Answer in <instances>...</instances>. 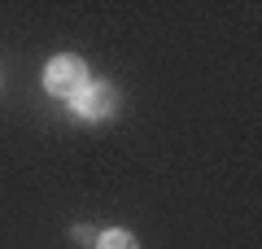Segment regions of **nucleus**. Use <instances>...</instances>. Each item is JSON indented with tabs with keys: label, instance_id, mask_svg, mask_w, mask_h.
<instances>
[{
	"label": "nucleus",
	"instance_id": "obj_3",
	"mask_svg": "<svg viewBox=\"0 0 262 249\" xmlns=\"http://www.w3.org/2000/svg\"><path fill=\"white\" fill-rule=\"evenodd\" d=\"M96 249H136V236H131V232H122V227L96 232Z\"/></svg>",
	"mask_w": 262,
	"mask_h": 249
},
{
	"label": "nucleus",
	"instance_id": "obj_4",
	"mask_svg": "<svg viewBox=\"0 0 262 249\" xmlns=\"http://www.w3.org/2000/svg\"><path fill=\"white\" fill-rule=\"evenodd\" d=\"M75 240H79V245H92L96 232H92V227H75Z\"/></svg>",
	"mask_w": 262,
	"mask_h": 249
},
{
	"label": "nucleus",
	"instance_id": "obj_1",
	"mask_svg": "<svg viewBox=\"0 0 262 249\" xmlns=\"http://www.w3.org/2000/svg\"><path fill=\"white\" fill-rule=\"evenodd\" d=\"M44 88H48L53 96L75 101V96L88 88V70H83V61H79V57H53V61H48V70H44Z\"/></svg>",
	"mask_w": 262,
	"mask_h": 249
},
{
	"label": "nucleus",
	"instance_id": "obj_2",
	"mask_svg": "<svg viewBox=\"0 0 262 249\" xmlns=\"http://www.w3.org/2000/svg\"><path fill=\"white\" fill-rule=\"evenodd\" d=\"M114 101H118V96H114L110 83H88L83 92L75 96V110L88 114V118H105V114L114 110Z\"/></svg>",
	"mask_w": 262,
	"mask_h": 249
}]
</instances>
